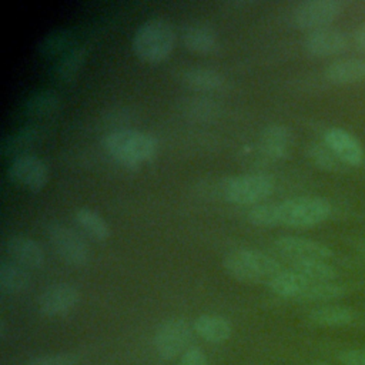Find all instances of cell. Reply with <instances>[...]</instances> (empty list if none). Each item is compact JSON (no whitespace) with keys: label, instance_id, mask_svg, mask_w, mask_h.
<instances>
[{"label":"cell","instance_id":"cell-1","mask_svg":"<svg viewBox=\"0 0 365 365\" xmlns=\"http://www.w3.org/2000/svg\"><path fill=\"white\" fill-rule=\"evenodd\" d=\"M103 147L111 158L127 167H137L157 153V140L144 131L120 128L103 137Z\"/></svg>","mask_w":365,"mask_h":365},{"label":"cell","instance_id":"cell-2","mask_svg":"<svg viewBox=\"0 0 365 365\" xmlns=\"http://www.w3.org/2000/svg\"><path fill=\"white\" fill-rule=\"evenodd\" d=\"M224 269L230 277L241 282L248 284H265L269 282L285 268L268 254L258 250H235L225 255L222 261Z\"/></svg>","mask_w":365,"mask_h":365},{"label":"cell","instance_id":"cell-3","mask_svg":"<svg viewBox=\"0 0 365 365\" xmlns=\"http://www.w3.org/2000/svg\"><path fill=\"white\" fill-rule=\"evenodd\" d=\"M175 30L163 17H153L141 23L131 38L134 54L145 63H160L165 60L174 48Z\"/></svg>","mask_w":365,"mask_h":365},{"label":"cell","instance_id":"cell-4","mask_svg":"<svg viewBox=\"0 0 365 365\" xmlns=\"http://www.w3.org/2000/svg\"><path fill=\"white\" fill-rule=\"evenodd\" d=\"M332 205L328 200L315 195H302L278 202V220L281 225L308 228L329 218Z\"/></svg>","mask_w":365,"mask_h":365},{"label":"cell","instance_id":"cell-5","mask_svg":"<svg viewBox=\"0 0 365 365\" xmlns=\"http://www.w3.org/2000/svg\"><path fill=\"white\" fill-rule=\"evenodd\" d=\"M274 190V180L265 174H241L221 184V195L240 205L258 204Z\"/></svg>","mask_w":365,"mask_h":365},{"label":"cell","instance_id":"cell-6","mask_svg":"<svg viewBox=\"0 0 365 365\" xmlns=\"http://www.w3.org/2000/svg\"><path fill=\"white\" fill-rule=\"evenodd\" d=\"M47 238L56 254L68 265L83 267L90 259V251L83 237L63 222H48L46 225Z\"/></svg>","mask_w":365,"mask_h":365},{"label":"cell","instance_id":"cell-7","mask_svg":"<svg viewBox=\"0 0 365 365\" xmlns=\"http://www.w3.org/2000/svg\"><path fill=\"white\" fill-rule=\"evenodd\" d=\"M344 9L345 3L341 0H305L292 9L291 21L298 29L312 31L329 27Z\"/></svg>","mask_w":365,"mask_h":365},{"label":"cell","instance_id":"cell-8","mask_svg":"<svg viewBox=\"0 0 365 365\" xmlns=\"http://www.w3.org/2000/svg\"><path fill=\"white\" fill-rule=\"evenodd\" d=\"M192 331L190 324L182 318H171L161 322L153 339L157 355L164 361H171L182 355L190 348Z\"/></svg>","mask_w":365,"mask_h":365},{"label":"cell","instance_id":"cell-9","mask_svg":"<svg viewBox=\"0 0 365 365\" xmlns=\"http://www.w3.org/2000/svg\"><path fill=\"white\" fill-rule=\"evenodd\" d=\"M7 174L16 184L30 191H40L47 184L48 167L40 157L27 153L10 160Z\"/></svg>","mask_w":365,"mask_h":365},{"label":"cell","instance_id":"cell-10","mask_svg":"<svg viewBox=\"0 0 365 365\" xmlns=\"http://www.w3.org/2000/svg\"><path fill=\"white\" fill-rule=\"evenodd\" d=\"M78 289L66 282L53 284L46 288L38 297V311L48 318L61 317L70 312L78 302Z\"/></svg>","mask_w":365,"mask_h":365},{"label":"cell","instance_id":"cell-11","mask_svg":"<svg viewBox=\"0 0 365 365\" xmlns=\"http://www.w3.org/2000/svg\"><path fill=\"white\" fill-rule=\"evenodd\" d=\"M349 40L346 34L338 29L324 27L308 31L304 37V48L314 57H331L346 51Z\"/></svg>","mask_w":365,"mask_h":365},{"label":"cell","instance_id":"cell-12","mask_svg":"<svg viewBox=\"0 0 365 365\" xmlns=\"http://www.w3.org/2000/svg\"><path fill=\"white\" fill-rule=\"evenodd\" d=\"M274 247L278 250L279 254L285 255L288 259L311 258V259L327 261L334 254L332 250L325 244L315 240L297 237V235L278 237L274 242Z\"/></svg>","mask_w":365,"mask_h":365},{"label":"cell","instance_id":"cell-13","mask_svg":"<svg viewBox=\"0 0 365 365\" xmlns=\"http://www.w3.org/2000/svg\"><path fill=\"white\" fill-rule=\"evenodd\" d=\"M324 144L345 164L361 165L365 157L361 143L341 127H331L324 133Z\"/></svg>","mask_w":365,"mask_h":365},{"label":"cell","instance_id":"cell-14","mask_svg":"<svg viewBox=\"0 0 365 365\" xmlns=\"http://www.w3.org/2000/svg\"><path fill=\"white\" fill-rule=\"evenodd\" d=\"M4 250L9 258L23 267L29 268H40L44 264V251L37 241L33 238L14 234L9 237L4 242Z\"/></svg>","mask_w":365,"mask_h":365},{"label":"cell","instance_id":"cell-15","mask_svg":"<svg viewBox=\"0 0 365 365\" xmlns=\"http://www.w3.org/2000/svg\"><path fill=\"white\" fill-rule=\"evenodd\" d=\"M192 329L200 338L211 344H222L232 335L231 322L225 317L217 314H202L197 317Z\"/></svg>","mask_w":365,"mask_h":365},{"label":"cell","instance_id":"cell-16","mask_svg":"<svg viewBox=\"0 0 365 365\" xmlns=\"http://www.w3.org/2000/svg\"><path fill=\"white\" fill-rule=\"evenodd\" d=\"M325 77L334 84H355L365 81V58H341L325 68Z\"/></svg>","mask_w":365,"mask_h":365},{"label":"cell","instance_id":"cell-17","mask_svg":"<svg viewBox=\"0 0 365 365\" xmlns=\"http://www.w3.org/2000/svg\"><path fill=\"white\" fill-rule=\"evenodd\" d=\"M182 43L194 53L208 54L218 48V36L208 24L191 23L182 30Z\"/></svg>","mask_w":365,"mask_h":365},{"label":"cell","instance_id":"cell-18","mask_svg":"<svg viewBox=\"0 0 365 365\" xmlns=\"http://www.w3.org/2000/svg\"><path fill=\"white\" fill-rule=\"evenodd\" d=\"M40 135H41V131L38 125H34V124H27L24 127L14 130L13 133H10L3 138L1 147H0L1 155L14 158L17 155L27 154L30 147H33L37 143Z\"/></svg>","mask_w":365,"mask_h":365},{"label":"cell","instance_id":"cell-19","mask_svg":"<svg viewBox=\"0 0 365 365\" xmlns=\"http://www.w3.org/2000/svg\"><path fill=\"white\" fill-rule=\"evenodd\" d=\"M291 141V131L282 124H271L261 133V150L274 160L284 158L288 154Z\"/></svg>","mask_w":365,"mask_h":365},{"label":"cell","instance_id":"cell-20","mask_svg":"<svg viewBox=\"0 0 365 365\" xmlns=\"http://www.w3.org/2000/svg\"><path fill=\"white\" fill-rule=\"evenodd\" d=\"M309 282L311 279L299 275L298 272L292 269H284L269 282L268 288L282 298L302 299Z\"/></svg>","mask_w":365,"mask_h":365},{"label":"cell","instance_id":"cell-21","mask_svg":"<svg viewBox=\"0 0 365 365\" xmlns=\"http://www.w3.org/2000/svg\"><path fill=\"white\" fill-rule=\"evenodd\" d=\"M30 284V274L26 267L3 259L0 264V289L4 294L14 295L24 291Z\"/></svg>","mask_w":365,"mask_h":365},{"label":"cell","instance_id":"cell-22","mask_svg":"<svg viewBox=\"0 0 365 365\" xmlns=\"http://www.w3.org/2000/svg\"><path fill=\"white\" fill-rule=\"evenodd\" d=\"M181 80L188 87L201 91L220 90L225 83L224 76L210 67H190L181 73Z\"/></svg>","mask_w":365,"mask_h":365},{"label":"cell","instance_id":"cell-23","mask_svg":"<svg viewBox=\"0 0 365 365\" xmlns=\"http://www.w3.org/2000/svg\"><path fill=\"white\" fill-rule=\"evenodd\" d=\"M308 318L319 327H342L354 321L355 312L352 308L344 305H322L314 308Z\"/></svg>","mask_w":365,"mask_h":365},{"label":"cell","instance_id":"cell-24","mask_svg":"<svg viewBox=\"0 0 365 365\" xmlns=\"http://www.w3.org/2000/svg\"><path fill=\"white\" fill-rule=\"evenodd\" d=\"M60 98L51 90H36L23 101V113L29 117H46L56 113Z\"/></svg>","mask_w":365,"mask_h":365},{"label":"cell","instance_id":"cell-25","mask_svg":"<svg viewBox=\"0 0 365 365\" xmlns=\"http://www.w3.org/2000/svg\"><path fill=\"white\" fill-rule=\"evenodd\" d=\"M289 262L292 271L312 281H335L338 277V271L331 264L322 259L298 258L289 259Z\"/></svg>","mask_w":365,"mask_h":365},{"label":"cell","instance_id":"cell-26","mask_svg":"<svg viewBox=\"0 0 365 365\" xmlns=\"http://www.w3.org/2000/svg\"><path fill=\"white\" fill-rule=\"evenodd\" d=\"M74 220L77 225L91 238L97 241H104L110 235V227L107 221L94 210L88 207H80L74 212Z\"/></svg>","mask_w":365,"mask_h":365},{"label":"cell","instance_id":"cell-27","mask_svg":"<svg viewBox=\"0 0 365 365\" xmlns=\"http://www.w3.org/2000/svg\"><path fill=\"white\" fill-rule=\"evenodd\" d=\"M87 56V50L81 46L67 50L53 67V77L58 81H70L81 68Z\"/></svg>","mask_w":365,"mask_h":365},{"label":"cell","instance_id":"cell-28","mask_svg":"<svg viewBox=\"0 0 365 365\" xmlns=\"http://www.w3.org/2000/svg\"><path fill=\"white\" fill-rule=\"evenodd\" d=\"M70 41V30L64 27L53 29L43 36L38 43V54L43 57L58 56Z\"/></svg>","mask_w":365,"mask_h":365},{"label":"cell","instance_id":"cell-29","mask_svg":"<svg viewBox=\"0 0 365 365\" xmlns=\"http://www.w3.org/2000/svg\"><path fill=\"white\" fill-rule=\"evenodd\" d=\"M307 154L317 167L325 171H338L345 165L325 144H309L307 147Z\"/></svg>","mask_w":365,"mask_h":365},{"label":"cell","instance_id":"cell-30","mask_svg":"<svg viewBox=\"0 0 365 365\" xmlns=\"http://www.w3.org/2000/svg\"><path fill=\"white\" fill-rule=\"evenodd\" d=\"M248 221L259 227L279 225L278 220V202H262L254 205L248 214Z\"/></svg>","mask_w":365,"mask_h":365},{"label":"cell","instance_id":"cell-31","mask_svg":"<svg viewBox=\"0 0 365 365\" xmlns=\"http://www.w3.org/2000/svg\"><path fill=\"white\" fill-rule=\"evenodd\" d=\"M21 365H78V356L74 354H50L30 358Z\"/></svg>","mask_w":365,"mask_h":365},{"label":"cell","instance_id":"cell-32","mask_svg":"<svg viewBox=\"0 0 365 365\" xmlns=\"http://www.w3.org/2000/svg\"><path fill=\"white\" fill-rule=\"evenodd\" d=\"M180 365H210L205 354L198 346H190L180 359Z\"/></svg>","mask_w":365,"mask_h":365},{"label":"cell","instance_id":"cell-33","mask_svg":"<svg viewBox=\"0 0 365 365\" xmlns=\"http://www.w3.org/2000/svg\"><path fill=\"white\" fill-rule=\"evenodd\" d=\"M339 361L344 365H365V349H351L339 354Z\"/></svg>","mask_w":365,"mask_h":365},{"label":"cell","instance_id":"cell-34","mask_svg":"<svg viewBox=\"0 0 365 365\" xmlns=\"http://www.w3.org/2000/svg\"><path fill=\"white\" fill-rule=\"evenodd\" d=\"M352 40H354V44L355 47L365 53V23H362L361 26H358L354 31V36H352Z\"/></svg>","mask_w":365,"mask_h":365},{"label":"cell","instance_id":"cell-35","mask_svg":"<svg viewBox=\"0 0 365 365\" xmlns=\"http://www.w3.org/2000/svg\"><path fill=\"white\" fill-rule=\"evenodd\" d=\"M314 365H329V364H327V362H317V364H314Z\"/></svg>","mask_w":365,"mask_h":365}]
</instances>
